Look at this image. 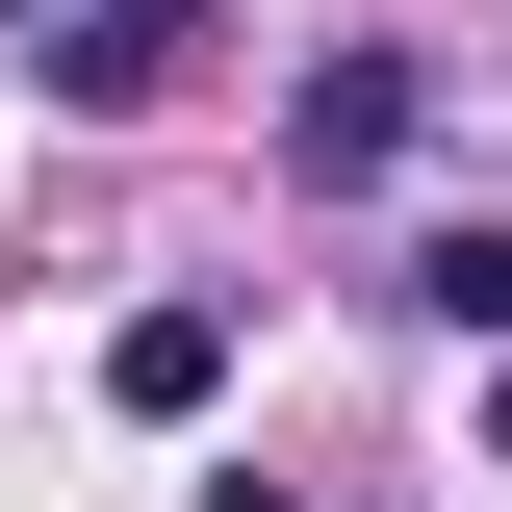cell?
Here are the masks:
<instances>
[{
  "mask_svg": "<svg viewBox=\"0 0 512 512\" xmlns=\"http://www.w3.org/2000/svg\"><path fill=\"white\" fill-rule=\"evenodd\" d=\"M410 128H436V77H410V52H308L282 154H308V180H410Z\"/></svg>",
  "mask_w": 512,
  "mask_h": 512,
  "instance_id": "obj_1",
  "label": "cell"
},
{
  "mask_svg": "<svg viewBox=\"0 0 512 512\" xmlns=\"http://www.w3.org/2000/svg\"><path fill=\"white\" fill-rule=\"evenodd\" d=\"M103 384H128V410H154V436H180L205 384H231V308H128V333H103Z\"/></svg>",
  "mask_w": 512,
  "mask_h": 512,
  "instance_id": "obj_2",
  "label": "cell"
},
{
  "mask_svg": "<svg viewBox=\"0 0 512 512\" xmlns=\"http://www.w3.org/2000/svg\"><path fill=\"white\" fill-rule=\"evenodd\" d=\"M52 77H77V103H154V77H180V0H103V26H52Z\"/></svg>",
  "mask_w": 512,
  "mask_h": 512,
  "instance_id": "obj_3",
  "label": "cell"
},
{
  "mask_svg": "<svg viewBox=\"0 0 512 512\" xmlns=\"http://www.w3.org/2000/svg\"><path fill=\"white\" fill-rule=\"evenodd\" d=\"M436 333H487V359H512V231H461V256H436Z\"/></svg>",
  "mask_w": 512,
  "mask_h": 512,
  "instance_id": "obj_4",
  "label": "cell"
},
{
  "mask_svg": "<svg viewBox=\"0 0 512 512\" xmlns=\"http://www.w3.org/2000/svg\"><path fill=\"white\" fill-rule=\"evenodd\" d=\"M0 26H52V0H0Z\"/></svg>",
  "mask_w": 512,
  "mask_h": 512,
  "instance_id": "obj_5",
  "label": "cell"
}]
</instances>
